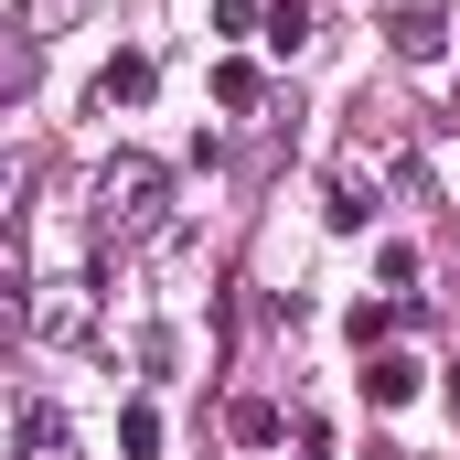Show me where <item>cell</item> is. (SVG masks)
I'll use <instances>...</instances> for the list:
<instances>
[{
    "mask_svg": "<svg viewBox=\"0 0 460 460\" xmlns=\"http://www.w3.org/2000/svg\"><path fill=\"white\" fill-rule=\"evenodd\" d=\"M86 226H97V246H108V257L150 246V235L172 226V172H161L150 150H118L108 172H97V204H86Z\"/></svg>",
    "mask_w": 460,
    "mask_h": 460,
    "instance_id": "1",
    "label": "cell"
},
{
    "mask_svg": "<svg viewBox=\"0 0 460 460\" xmlns=\"http://www.w3.org/2000/svg\"><path fill=\"white\" fill-rule=\"evenodd\" d=\"M11 182H22V161H0V193H11Z\"/></svg>",
    "mask_w": 460,
    "mask_h": 460,
    "instance_id": "11",
    "label": "cell"
},
{
    "mask_svg": "<svg viewBox=\"0 0 460 460\" xmlns=\"http://www.w3.org/2000/svg\"><path fill=\"white\" fill-rule=\"evenodd\" d=\"M11 450H22V460H54V450H65V407L22 396V418H11Z\"/></svg>",
    "mask_w": 460,
    "mask_h": 460,
    "instance_id": "4",
    "label": "cell"
},
{
    "mask_svg": "<svg viewBox=\"0 0 460 460\" xmlns=\"http://www.w3.org/2000/svg\"><path fill=\"white\" fill-rule=\"evenodd\" d=\"M257 32H268V54H311L322 43V11L311 0H279V11H257Z\"/></svg>",
    "mask_w": 460,
    "mask_h": 460,
    "instance_id": "3",
    "label": "cell"
},
{
    "mask_svg": "<svg viewBox=\"0 0 460 460\" xmlns=\"http://www.w3.org/2000/svg\"><path fill=\"white\" fill-rule=\"evenodd\" d=\"M450 407H460V364H450Z\"/></svg>",
    "mask_w": 460,
    "mask_h": 460,
    "instance_id": "12",
    "label": "cell"
},
{
    "mask_svg": "<svg viewBox=\"0 0 460 460\" xmlns=\"http://www.w3.org/2000/svg\"><path fill=\"white\" fill-rule=\"evenodd\" d=\"M118 450H128V460H161V407H128V418H118Z\"/></svg>",
    "mask_w": 460,
    "mask_h": 460,
    "instance_id": "10",
    "label": "cell"
},
{
    "mask_svg": "<svg viewBox=\"0 0 460 460\" xmlns=\"http://www.w3.org/2000/svg\"><path fill=\"white\" fill-rule=\"evenodd\" d=\"M364 396H375V407H407V396H418V364H407V353H364Z\"/></svg>",
    "mask_w": 460,
    "mask_h": 460,
    "instance_id": "6",
    "label": "cell"
},
{
    "mask_svg": "<svg viewBox=\"0 0 460 460\" xmlns=\"http://www.w3.org/2000/svg\"><path fill=\"white\" fill-rule=\"evenodd\" d=\"M226 429H235V439H246V450H268V439H279L289 418H279L268 396H235V407H226Z\"/></svg>",
    "mask_w": 460,
    "mask_h": 460,
    "instance_id": "8",
    "label": "cell"
},
{
    "mask_svg": "<svg viewBox=\"0 0 460 460\" xmlns=\"http://www.w3.org/2000/svg\"><path fill=\"white\" fill-rule=\"evenodd\" d=\"M257 97H268V75H257L246 54H235V65H215V108H257Z\"/></svg>",
    "mask_w": 460,
    "mask_h": 460,
    "instance_id": "9",
    "label": "cell"
},
{
    "mask_svg": "<svg viewBox=\"0 0 460 460\" xmlns=\"http://www.w3.org/2000/svg\"><path fill=\"white\" fill-rule=\"evenodd\" d=\"M32 343H86V289H75V279L32 289Z\"/></svg>",
    "mask_w": 460,
    "mask_h": 460,
    "instance_id": "2",
    "label": "cell"
},
{
    "mask_svg": "<svg viewBox=\"0 0 460 460\" xmlns=\"http://www.w3.org/2000/svg\"><path fill=\"white\" fill-rule=\"evenodd\" d=\"M150 97V54H108V75H97V108H139Z\"/></svg>",
    "mask_w": 460,
    "mask_h": 460,
    "instance_id": "7",
    "label": "cell"
},
{
    "mask_svg": "<svg viewBox=\"0 0 460 460\" xmlns=\"http://www.w3.org/2000/svg\"><path fill=\"white\" fill-rule=\"evenodd\" d=\"M385 32H396V54H407V65H439V43H450V22H439V11H396Z\"/></svg>",
    "mask_w": 460,
    "mask_h": 460,
    "instance_id": "5",
    "label": "cell"
}]
</instances>
